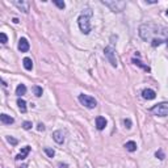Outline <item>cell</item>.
Returning <instances> with one entry per match:
<instances>
[{
    "label": "cell",
    "instance_id": "cell-1",
    "mask_svg": "<svg viewBox=\"0 0 168 168\" xmlns=\"http://www.w3.org/2000/svg\"><path fill=\"white\" fill-rule=\"evenodd\" d=\"M139 36L143 41H148L154 47H156L168 42V28L152 23L142 24L139 26Z\"/></svg>",
    "mask_w": 168,
    "mask_h": 168
},
{
    "label": "cell",
    "instance_id": "cell-2",
    "mask_svg": "<svg viewBox=\"0 0 168 168\" xmlns=\"http://www.w3.org/2000/svg\"><path fill=\"white\" fill-rule=\"evenodd\" d=\"M77 24H79L80 30L84 33V34H88L91 32V24H89V17L86 14H80L79 19H77Z\"/></svg>",
    "mask_w": 168,
    "mask_h": 168
},
{
    "label": "cell",
    "instance_id": "cell-3",
    "mask_svg": "<svg viewBox=\"0 0 168 168\" xmlns=\"http://www.w3.org/2000/svg\"><path fill=\"white\" fill-rule=\"evenodd\" d=\"M150 112L151 113H154L155 116H160V117L168 116V103L156 104V105H154L150 109Z\"/></svg>",
    "mask_w": 168,
    "mask_h": 168
},
{
    "label": "cell",
    "instance_id": "cell-4",
    "mask_svg": "<svg viewBox=\"0 0 168 168\" xmlns=\"http://www.w3.org/2000/svg\"><path fill=\"white\" fill-rule=\"evenodd\" d=\"M79 101L88 109H93V108H96V105H97V101L95 100V97L84 95V93L79 95Z\"/></svg>",
    "mask_w": 168,
    "mask_h": 168
},
{
    "label": "cell",
    "instance_id": "cell-5",
    "mask_svg": "<svg viewBox=\"0 0 168 168\" xmlns=\"http://www.w3.org/2000/svg\"><path fill=\"white\" fill-rule=\"evenodd\" d=\"M103 4H104V5H106V7H109L112 11L117 12V13H118V12H122L123 8L126 7L125 1H118V0H112V1H105V0H104Z\"/></svg>",
    "mask_w": 168,
    "mask_h": 168
},
{
    "label": "cell",
    "instance_id": "cell-6",
    "mask_svg": "<svg viewBox=\"0 0 168 168\" xmlns=\"http://www.w3.org/2000/svg\"><path fill=\"white\" fill-rule=\"evenodd\" d=\"M104 54H105V57L108 58L109 63H110L113 67H117V58H116V53H114V49L112 47V46H108V47H105V50H104Z\"/></svg>",
    "mask_w": 168,
    "mask_h": 168
},
{
    "label": "cell",
    "instance_id": "cell-7",
    "mask_svg": "<svg viewBox=\"0 0 168 168\" xmlns=\"http://www.w3.org/2000/svg\"><path fill=\"white\" fill-rule=\"evenodd\" d=\"M12 4L16 5L20 11H23L24 13H28L29 12V3L28 1H23V0H21V1H12Z\"/></svg>",
    "mask_w": 168,
    "mask_h": 168
},
{
    "label": "cell",
    "instance_id": "cell-8",
    "mask_svg": "<svg viewBox=\"0 0 168 168\" xmlns=\"http://www.w3.org/2000/svg\"><path fill=\"white\" fill-rule=\"evenodd\" d=\"M29 42L26 38H20V41H19V50H20L21 53H26L29 50Z\"/></svg>",
    "mask_w": 168,
    "mask_h": 168
},
{
    "label": "cell",
    "instance_id": "cell-9",
    "mask_svg": "<svg viewBox=\"0 0 168 168\" xmlns=\"http://www.w3.org/2000/svg\"><path fill=\"white\" fill-rule=\"evenodd\" d=\"M53 139H54L57 143L62 145V143L64 142V134H63V131H60V130L54 131V133H53Z\"/></svg>",
    "mask_w": 168,
    "mask_h": 168
},
{
    "label": "cell",
    "instance_id": "cell-10",
    "mask_svg": "<svg viewBox=\"0 0 168 168\" xmlns=\"http://www.w3.org/2000/svg\"><path fill=\"white\" fill-rule=\"evenodd\" d=\"M142 96H143V99H146V100H154L155 97H156V93H155V91H152V89H143Z\"/></svg>",
    "mask_w": 168,
    "mask_h": 168
},
{
    "label": "cell",
    "instance_id": "cell-11",
    "mask_svg": "<svg viewBox=\"0 0 168 168\" xmlns=\"http://www.w3.org/2000/svg\"><path fill=\"white\" fill-rule=\"evenodd\" d=\"M106 126V120L104 118V117H97L96 118V128L99 129V130H103V129H105Z\"/></svg>",
    "mask_w": 168,
    "mask_h": 168
},
{
    "label": "cell",
    "instance_id": "cell-12",
    "mask_svg": "<svg viewBox=\"0 0 168 168\" xmlns=\"http://www.w3.org/2000/svg\"><path fill=\"white\" fill-rule=\"evenodd\" d=\"M29 152H30V147H29V146H25V147H24L23 150H21L20 154H19L17 156H16V160H23V159H25L26 155H28Z\"/></svg>",
    "mask_w": 168,
    "mask_h": 168
},
{
    "label": "cell",
    "instance_id": "cell-13",
    "mask_svg": "<svg viewBox=\"0 0 168 168\" xmlns=\"http://www.w3.org/2000/svg\"><path fill=\"white\" fill-rule=\"evenodd\" d=\"M0 120H1V122L3 123H5V125H11V123H13V118H12L11 116H8V114H1L0 116Z\"/></svg>",
    "mask_w": 168,
    "mask_h": 168
},
{
    "label": "cell",
    "instance_id": "cell-14",
    "mask_svg": "<svg viewBox=\"0 0 168 168\" xmlns=\"http://www.w3.org/2000/svg\"><path fill=\"white\" fill-rule=\"evenodd\" d=\"M125 148L130 152H134V151L137 150V143L134 142V141H129V142L125 143Z\"/></svg>",
    "mask_w": 168,
    "mask_h": 168
},
{
    "label": "cell",
    "instance_id": "cell-15",
    "mask_svg": "<svg viewBox=\"0 0 168 168\" xmlns=\"http://www.w3.org/2000/svg\"><path fill=\"white\" fill-rule=\"evenodd\" d=\"M23 63H24V69L28 70V71H30V70L33 69V62H32L30 58H24Z\"/></svg>",
    "mask_w": 168,
    "mask_h": 168
},
{
    "label": "cell",
    "instance_id": "cell-16",
    "mask_svg": "<svg viewBox=\"0 0 168 168\" xmlns=\"http://www.w3.org/2000/svg\"><path fill=\"white\" fill-rule=\"evenodd\" d=\"M17 105H19V109L21 110V113H25V112H26V103H25V100L19 99L17 100Z\"/></svg>",
    "mask_w": 168,
    "mask_h": 168
},
{
    "label": "cell",
    "instance_id": "cell-17",
    "mask_svg": "<svg viewBox=\"0 0 168 168\" xmlns=\"http://www.w3.org/2000/svg\"><path fill=\"white\" fill-rule=\"evenodd\" d=\"M25 92H26V87L24 84H19L17 88H16V95L17 96H23V95H25Z\"/></svg>",
    "mask_w": 168,
    "mask_h": 168
},
{
    "label": "cell",
    "instance_id": "cell-18",
    "mask_svg": "<svg viewBox=\"0 0 168 168\" xmlns=\"http://www.w3.org/2000/svg\"><path fill=\"white\" fill-rule=\"evenodd\" d=\"M133 63H134V64H137V66H139V67H142V69H143V70H146V71H150V67L145 66L142 62H141L139 59H135V58H134V59H133Z\"/></svg>",
    "mask_w": 168,
    "mask_h": 168
},
{
    "label": "cell",
    "instance_id": "cell-19",
    "mask_svg": "<svg viewBox=\"0 0 168 168\" xmlns=\"http://www.w3.org/2000/svg\"><path fill=\"white\" fill-rule=\"evenodd\" d=\"M33 92H34V95L37 97H41L42 96V88L41 87H38V86H34L33 87Z\"/></svg>",
    "mask_w": 168,
    "mask_h": 168
},
{
    "label": "cell",
    "instance_id": "cell-20",
    "mask_svg": "<svg viewBox=\"0 0 168 168\" xmlns=\"http://www.w3.org/2000/svg\"><path fill=\"white\" fill-rule=\"evenodd\" d=\"M155 156L158 158V159H160V160H163L165 158V155H164V152H163L162 150H158L156 152H155Z\"/></svg>",
    "mask_w": 168,
    "mask_h": 168
},
{
    "label": "cell",
    "instance_id": "cell-21",
    "mask_svg": "<svg viewBox=\"0 0 168 168\" xmlns=\"http://www.w3.org/2000/svg\"><path fill=\"white\" fill-rule=\"evenodd\" d=\"M45 152H46V155H47L49 158H53V156L55 155V151L51 150V148H47V147L45 148Z\"/></svg>",
    "mask_w": 168,
    "mask_h": 168
},
{
    "label": "cell",
    "instance_id": "cell-22",
    "mask_svg": "<svg viewBox=\"0 0 168 168\" xmlns=\"http://www.w3.org/2000/svg\"><path fill=\"white\" fill-rule=\"evenodd\" d=\"M7 41H8V38H7V34H5V33H0V42L3 43V45H5Z\"/></svg>",
    "mask_w": 168,
    "mask_h": 168
},
{
    "label": "cell",
    "instance_id": "cell-23",
    "mask_svg": "<svg viewBox=\"0 0 168 168\" xmlns=\"http://www.w3.org/2000/svg\"><path fill=\"white\" fill-rule=\"evenodd\" d=\"M54 4L58 7V8H60V9H64V7H66L64 1H58V0H54Z\"/></svg>",
    "mask_w": 168,
    "mask_h": 168
},
{
    "label": "cell",
    "instance_id": "cell-24",
    "mask_svg": "<svg viewBox=\"0 0 168 168\" xmlns=\"http://www.w3.org/2000/svg\"><path fill=\"white\" fill-rule=\"evenodd\" d=\"M7 141H8L9 143H11V145H13V146H16L19 143V141L17 139H14L13 137H7Z\"/></svg>",
    "mask_w": 168,
    "mask_h": 168
},
{
    "label": "cell",
    "instance_id": "cell-25",
    "mask_svg": "<svg viewBox=\"0 0 168 168\" xmlns=\"http://www.w3.org/2000/svg\"><path fill=\"white\" fill-rule=\"evenodd\" d=\"M32 126H33V125H32L30 121H25V122L23 123V128L25 129V130H29V129H32Z\"/></svg>",
    "mask_w": 168,
    "mask_h": 168
},
{
    "label": "cell",
    "instance_id": "cell-26",
    "mask_svg": "<svg viewBox=\"0 0 168 168\" xmlns=\"http://www.w3.org/2000/svg\"><path fill=\"white\" fill-rule=\"evenodd\" d=\"M123 123H125V126H126L128 129L131 128V121L129 120V118H125V120H123Z\"/></svg>",
    "mask_w": 168,
    "mask_h": 168
},
{
    "label": "cell",
    "instance_id": "cell-27",
    "mask_svg": "<svg viewBox=\"0 0 168 168\" xmlns=\"http://www.w3.org/2000/svg\"><path fill=\"white\" fill-rule=\"evenodd\" d=\"M37 130L38 131H43V130H45V125H43V123H38Z\"/></svg>",
    "mask_w": 168,
    "mask_h": 168
},
{
    "label": "cell",
    "instance_id": "cell-28",
    "mask_svg": "<svg viewBox=\"0 0 168 168\" xmlns=\"http://www.w3.org/2000/svg\"><path fill=\"white\" fill-rule=\"evenodd\" d=\"M59 168H67V164H63V163H59Z\"/></svg>",
    "mask_w": 168,
    "mask_h": 168
},
{
    "label": "cell",
    "instance_id": "cell-29",
    "mask_svg": "<svg viewBox=\"0 0 168 168\" xmlns=\"http://www.w3.org/2000/svg\"><path fill=\"white\" fill-rule=\"evenodd\" d=\"M13 23H14V24H17V23H19V19L14 17V19H13Z\"/></svg>",
    "mask_w": 168,
    "mask_h": 168
},
{
    "label": "cell",
    "instance_id": "cell-30",
    "mask_svg": "<svg viewBox=\"0 0 168 168\" xmlns=\"http://www.w3.org/2000/svg\"><path fill=\"white\" fill-rule=\"evenodd\" d=\"M19 168H26V165H25V164H23L21 167H19Z\"/></svg>",
    "mask_w": 168,
    "mask_h": 168
},
{
    "label": "cell",
    "instance_id": "cell-31",
    "mask_svg": "<svg viewBox=\"0 0 168 168\" xmlns=\"http://www.w3.org/2000/svg\"><path fill=\"white\" fill-rule=\"evenodd\" d=\"M167 16H168V9H167Z\"/></svg>",
    "mask_w": 168,
    "mask_h": 168
}]
</instances>
